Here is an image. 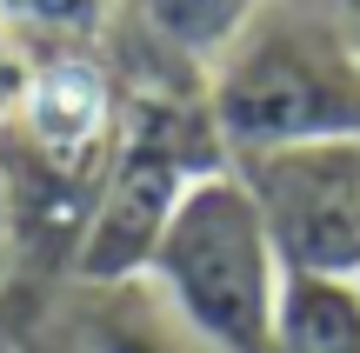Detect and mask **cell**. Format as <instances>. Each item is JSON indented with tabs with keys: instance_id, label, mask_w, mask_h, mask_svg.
Returning a JSON list of instances; mask_svg holds the SVG:
<instances>
[{
	"instance_id": "obj_7",
	"label": "cell",
	"mask_w": 360,
	"mask_h": 353,
	"mask_svg": "<svg viewBox=\"0 0 360 353\" xmlns=\"http://www.w3.org/2000/svg\"><path fill=\"white\" fill-rule=\"evenodd\" d=\"M267 353H360V280L287 274Z\"/></svg>"
},
{
	"instance_id": "obj_9",
	"label": "cell",
	"mask_w": 360,
	"mask_h": 353,
	"mask_svg": "<svg viewBox=\"0 0 360 353\" xmlns=\"http://www.w3.org/2000/svg\"><path fill=\"white\" fill-rule=\"evenodd\" d=\"M114 7L120 0H0V13L34 47H94L114 20Z\"/></svg>"
},
{
	"instance_id": "obj_12",
	"label": "cell",
	"mask_w": 360,
	"mask_h": 353,
	"mask_svg": "<svg viewBox=\"0 0 360 353\" xmlns=\"http://www.w3.org/2000/svg\"><path fill=\"white\" fill-rule=\"evenodd\" d=\"M327 13H334V20L347 27L354 40H360V0H327Z\"/></svg>"
},
{
	"instance_id": "obj_10",
	"label": "cell",
	"mask_w": 360,
	"mask_h": 353,
	"mask_svg": "<svg viewBox=\"0 0 360 353\" xmlns=\"http://www.w3.org/2000/svg\"><path fill=\"white\" fill-rule=\"evenodd\" d=\"M27 74H34V40H27L20 27L0 13V127H7V120H13V107H20Z\"/></svg>"
},
{
	"instance_id": "obj_11",
	"label": "cell",
	"mask_w": 360,
	"mask_h": 353,
	"mask_svg": "<svg viewBox=\"0 0 360 353\" xmlns=\"http://www.w3.org/2000/svg\"><path fill=\"white\" fill-rule=\"evenodd\" d=\"M13 267H20V247H13V220H7V200H0V287L13 280Z\"/></svg>"
},
{
	"instance_id": "obj_3",
	"label": "cell",
	"mask_w": 360,
	"mask_h": 353,
	"mask_svg": "<svg viewBox=\"0 0 360 353\" xmlns=\"http://www.w3.org/2000/svg\"><path fill=\"white\" fill-rule=\"evenodd\" d=\"M233 167L214 127L207 87L180 80H127V120H120L114 167L101 180L94 220L74 247V287H127L147 274L167 220L207 173Z\"/></svg>"
},
{
	"instance_id": "obj_5",
	"label": "cell",
	"mask_w": 360,
	"mask_h": 353,
	"mask_svg": "<svg viewBox=\"0 0 360 353\" xmlns=\"http://www.w3.org/2000/svg\"><path fill=\"white\" fill-rule=\"evenodd\" d=\"M287 274L360 280V140L233 160Z\"/></svg>"
},
{
	"instance_id": "obj_8",
	"label": "cell",
	"mask_w": 360,
	"mask_h": 353,
	"mask_svg": "<svg viewBox=\"0 0 360 353\" xmlns=\"http://www.w3.org/2000/svg\"><path fill=\"white\" fill-rule=\"evenodd\" d=\"M260 7H267V0H141L147 34H154L174 60L200 67V74L220 60V47H227Z\"/></svg>"
},
{
	"instance_id": "obj_4",
	"label": "cell",
	"mask_w": 360,
	"mask_h": 353,
	"mask_svg": "<svg viewBox=\"0 0 360 353\" xmlns=\"http://www.w3.org/2000/svg\"><path fill=\"white\" fill-rule=\"evenodd\" d=\"M141 280L207 353H267L287 267L247 180L220 167L180 200Z\"/></svg>"
},
{
	"instance_id": "obj_6",
	"label": "cell",
	"mask_w": 360,
	"mask_h": 353,
	"mask_svg": "<svg viewBox=\"0 0 360 353\" xmlns=\"http://www.w3.org/2000/svg\"><path fill=\"white\" fill-rule=\"evenodd\" d=\"M74 353H207L187 327L160 307L147 280L127 287H80V314L67 320Z\"/></svg>"
},
{
	"instance_id": "obj_1",
	"label": "cell",
	"mask_w": 360,
	"mask_h": 353,
	"mask_svg": "<svg viewBox=\"0 0 360 353\" xmlns=\"http://www.w3.org/2000/svg\"><path fill=\"white\" fill-rule=\"evenodd\" d=\"M120 120H127V80L94 47H34L27 93L0 127V200L20 260L74 274V247L114 167Z\"/></svg>"
},
{
	"instance_id": "obj_2",
	"label": "cell",
	"mask_w": 360,
	"mask_h": 353,
	"mask_svg": "<svg viewBox=\"0 0 360 353\" xmlns=\"http://www.w3.org/2000/svg\"><path fill=\"white\" fill-rule=\"evenodd\" d=\"M227 160L360 140V40L327 7L267 0L200 74Z\"/></svg>"
}]
</instances>
